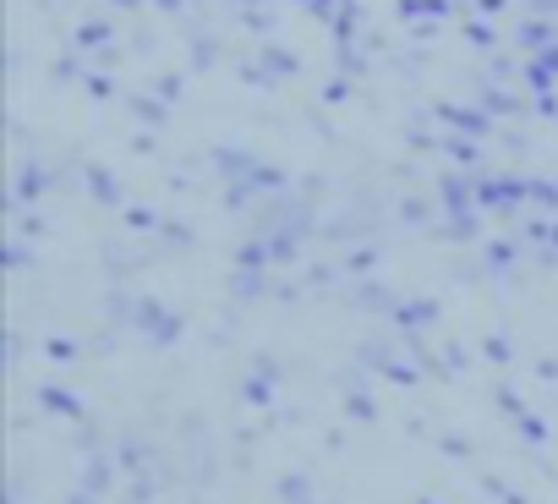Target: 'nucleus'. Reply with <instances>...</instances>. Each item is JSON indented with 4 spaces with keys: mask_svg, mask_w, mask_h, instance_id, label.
I'll return each instance as SVG.
<instances>
[]
</instances>
